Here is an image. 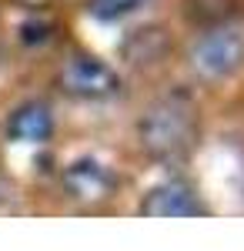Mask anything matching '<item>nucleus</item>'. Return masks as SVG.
I'll use <instances>...</instances> for the list:
<instances>
[{
  "mask_svg": "<svg viewBox=\"0 0 244 251\" xmlns=\"http://www.w3.org/2000/svg\"><path fill=\"white\" fill-rule=\"evenodd\" d=\"M150 0H87V14L100 24H121L137 17Z\"/></svg>",
  "mask_w": 244,
  "mask_h": 251,
  "instance_id": "nucleus-8",
  "label": "nucleus"
},
{
  "mask_svg": "<svg viewBox=\"0 0 244 251\" xmlns=\"http://www.w3.org/2000/svg\"><path fill=\"white\" fill-rule=\"evenodd\" d=\"M141 211L147 218H197V214H204V201L184 177H171L144 194Z\"/></svg>",
  "mask_w": 244,
  "mask_h": 251,
  "instance_id": "nucleus-5",
  "label": "nucleus"
},
{
  "mask_svg": "<svg viewBox=\"0 0 244 251\" xmlns=\"http://www.w3.org/2000/svg\"><path fill=\"white\" fill-rule=\"evenodd\" d=\"M60 188L77 204H87V208L91 204H104L117 191V171H114L107 161H100L94 154H84V157H77V161H71L64 168Z\"/></svg>",
  "mask_w": 244,
  "mask_h": 251,
  "instance_id": "nucleus-4",
  "label": "nucleus"
},
{
  "mask_svg": "<svg viewBox=\"0 0 244 251\" xmlns=\"http://www.w3.org/2000/svg\"><path fill=\"white\" fill-rule=\"evenodd\" d=\"M54 134V114L47 104L40 100H27L7 121V137L14 144H44Z\"/></svg>",
  "mask_w": 244,
  "mask_h": 251,
  "instance_id": "nucleus-6",
  "label": "nucleus"
},
{
  "mask_svg": "<svg viewBox=\"0 0 244 251\" xmlns=\"http://www.w3.org/2000/svg\"><path fill=\"white\" fill-rule=\"evenodd\" d=\"M244 67V30L238 27H211L191 44L188 71L201 84L231 80Z\"/></svg>",
  "mask_w": 244,
  "mask_h": 251,
  "instance_id": "nucleus-2",
  "label": "nucleus"
},
{
  "mask_svg": "<svg viewBox=\"0 0 244 251\" xmlns=\"http://www.w3.org/2000/svg\"><path fill=\"white\" fill-rule=\"evenodd\" d=\"M17 3H24V7H44L47 0H17Z\"/></svg>",
  "mask_w": 244,
  "mask_h": 251,
  "instance_id": "nucleus-9",
  "label": "nucleus"
},
{
  "mask_svg": "<svg viewBox=\"0 0 244 251\" xmlns=\"http://www.w3.org/2000/svg\"><path fill=\"white\" fill-rule=\"evenodd\" d=\"M201 117L194 100L184 94H164L150 100L137 121V141L150 161L177 164L197 148Z\"/></svg>",
  "mask_w": 244,
  "mask_h": 251,
  "instance_id": "nucleus-1",
  "label": "nucleus"
},
{
  "mask_svg": "<svg viewBox=\"0 0 244 251\" xmlns=\"http://www.w3.org/2000/svg\"><path fill=\"white\" fill-rule=\"evenodd\" d=\"M124 50L131 54L137 64H150V60H161V54L168 50V30H157V27H144L131 34V40L124 44Z\"/></svg>",
  "mask_w": 244,
  "mask_h": 251,
  "instance_id": "nucleus-7",
  "label": "nucleus"
},
{
  "mask_svg": "<svg viewBox=\"0 0 244 251\" xmlns=\"http://www.w3.org/2000/svg\"><path fill=\"white\" fill-rule=\"evenodd\" d=\"M57 80H60V91L77 100H107L121 91L117 71L94 54H67Z\"/></svg>",
  "mask_w": 244,
  "mask_h": 251,
  "instance_id": "nucleus-3",
  "label": "nucleus"
}]
</instances>
